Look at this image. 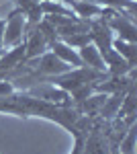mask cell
I'll list each match as a JSON object with an SVG mask.
<instances>
[{"instance_id":"obj_1","label":"cell","mask_w":137,"mask_h":154,"mask_svg":"<svg viewBox=\"0 0 137 154\" xmlns=\"http://www.w3.org/2000/svg\"><path fill=\"white\" fill-rule=\"evenodd\" d=\"M109 78V74L104 70H96V68H88V66H82L78 70H68L64 74H57V76H49L43 82H51L59 86L61 91H66L68 95H72L76 99V107L80 105L84 99H88L90 93L96 88V84L103 82Z\"/></svg>"},{"instance_id":"obj_2","label":"cell","mask_w":137,"mask_h":154,"mask_svg":"<svg viewBox=\"0 0 137 154\" xmlns=\"http://www.w3.org/2000/svg\"><path fill=\"white\" fill-rule=\"evenodd\" d=\"M23 12L21 8H14V11L6 17V29H4V39H2V45H19L23 43V29H25V23H23Z\"/></svg>"},{"instance_id":"obj_3","label":"cell","mask_w":137,"mask_h":154,"mask_svg":"<svg viewBox=\"0 0 137 154\" xmlns=\"http://www.w3.org/2000/svg\"><path fill=\"white\" fill-rule=\"evenodd\" d=\"M66 4H70V6L74 8V14H76L78 19L90 21L92 17H103L104 14V6L92 2V0H70Z\"/></svg>"},{"instance_id":"obj_4","label":"cell","mask_w":137,"mask_h":154,"mask_svg":"<svg viewBox=\"0 0 137 154\" xmlns=\"http://www.w3.org/2000/svg\"><path fill=\"white\" fill-rule=\"evenodd\" d=\"M49 49H51V54L53 56H57V58L61 60V62H66V64H72V66H76V68H82L84 66V62L80 60V56L76 54V51H72L70 49V45H66L64 41H53L51 45H49Z\"/></svg>"},{"instance_id":"obj_5","label":"cell","mask_w":137,"mask_h":154,"mask_svg":"<svg viewBox=\"0 0 137 154\" xmlns=\"http://www.w3.org/2000/svg\"><path fill=\"white\" fill-rule=\"evenodd\" d=\"M80 60L84 62V66H88V68H96V70H104V62L100 58V54H98V49L94 48L92 43H86L84 48H80Z\"/></svg>"},{"instance_id":"obj_6","label":"cell","mask_w":137,"mask_h":154,"mask_svg":"<svg viewBox=\"0 0 137 154\" xmlns=\"http://www.w3.org/2000/svg\"><path fill=\"white\" fill-rule=\"evenodd\" d=\"M19 2V6L16 8H21L25 17H29V23H27V31L35 27V25L41 21V11H39V0H16Z\"/></svg>"},{"instance_id":"obj_7","label":"cell","mask_w":137,"mask_h":154,"mask_svg":"<svg viewBox=\"0 0 137 154\" xmlns=\"http://www.w3.org/2000/svg\"><path fill=\"white\" fill-rule=\"evenodd\" d=\"M113 48L131 68H135V64H137V45L135 43H129V41H123V39H115Z\"/></svg>"},{"instance_id":"obj_8","label":"cell","mask_w":137,"mask_h":154,"mask_svg":"<svg viewBox=\"0 0 137 154\" xmlns=\"http://www.w3.org/2000/svg\"><path fill=\"white\" fill-rule=\"evenodd\" d=\"M59 41H64L66 45H74V48H84L86 43H90V35L88 33H76V35H66Z\"/></svg>"},{"instance_id":"obj_9","label":"cell","mask_w":137,"mask_h":154,"mask_svg":"<svg viewBox=\"0 0 137 154\" xmlns=\"http://www.w3.org/2000/svg\"><path fill=\"white\" fill-rule=\"evenodd\" d=\"M4 29H6V19H0V56H2V39H4Z\"/></svg>"},{"instance_id":"obj_10","label":"cell","mask_w":137,"mask_h":154,"mask_svg":"<svg viewBox=\"0 0 137 154\" xmlns=\"http://www.w3.org/2000/svg\"><path fill=\"white\" fill-rule=\"evenodd\" d=\"M61 2H70V0H61Z\"/></svg>"}]
</instances>
